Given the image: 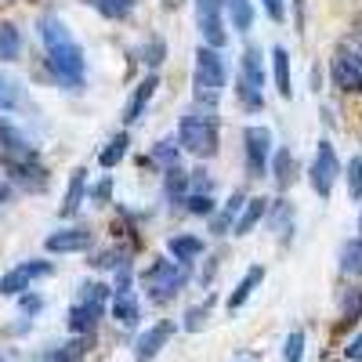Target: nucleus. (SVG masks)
I'll list each match as a JSON object with an SVG mask.
<instances>
[{"label": "nucleus", "mask_w": 362, "mask_h": 362, "mask_svg": "<svg viewBox=\"0 0 362 362\" xmlns=\"http://www.w3.org/2000/svg\"><path fill=\"white\" fill-rule=\"evenodd\" d=\"M37 29L47 47V66H51L54 80L66 83L69 90H80L87 80V58H83V47L76 44V37L69 33V25L58 15H40Z\"/></svg>", "instance_id": "f257e3e1"}, {"label": "nucleus", "mask_w": 362, "mask_h": 362, "mask_svg": "<svg viewBox=\"0 0 362 362\" xmlns=\"http://www.w3.org/2000/svg\"><path fill=\"white\" fill-rule=\"evenodd\" d=\"M189 279H192V264H181L174 257H156L148 268H141V276H138L145 297L153 300V305H170V300L189 286Z\"/></svg>", "instance_id": "f03ea898"}, {"label": "nucleus", "mask_w": 362, "mask_h": 362, "mask_svg": "<svg viewBox=\"0 0 362 362\" xmlns=\"http://www.w3.org/2000/svg\"><path fill=\"white\" fill-rule=\"evenodd\" d=\"M177 145H181V153H189L196 160H206V156H214L218 153V116L214 109H189V112H181L177 119Z\"/></svg>", "instance_id": "7ed1b4c3"}, {"label": "nucleus", "mask_w": 362, "mask_h": 362, "mask_svg": "<svg viewBox=\"0 0 362 362\" xmlns=\"http://www.w3.org/2000/svg\"><path fill=\"white\" fill-rule=\"evenodd\" d=\"M225 83H228V62H225V54L203 44L196 51V66H192V95H196V105L214 109L221 102V95H225Z\"/></svg>", "instance_id": "20e7f679"}, {"label": "nucleus", "mask_w": 362, "mask_h": 362, "mask_svg": "<svg viewBox=\"0 0 362 362\" xmlns=\"http://www.w3.org/2000/svg\"><path fill=\"white\" fill-rule=\"evenodd\" d=\"M109 300H112V286H105V283H83L80 286V297L73 300V308L66 315V322L76 337H87L95 329V322L102 319Z\"/></svg>", "instance_id": "39448f33"}, {"label": "nucleus", "mask_w": 362, "mask_h": 362, "mask_svg": "<svg viewBox=\"0 0 362 362\" xmlns=\"http://www.w3.org/2000/svg\"><path fill=\"white\" fill-rule=\"evenodd\" d=\"M235 98L243 109L257 112L264 105V58L261 47L250 44L243 54H239V76H235Z\"/></svg>", "instance_id": "423d86ee"}, {"label": "nucleus", "mask_w": 362, "mask_h": 362, "mask_svg": "<svg viewBox=\"0 0 362 362\" xmlns=\"http://www.w3.org/2000/svg\"><path fill=\"white\" fill-rule=\"evenodd\" d=\"M272 153H276V138H272L268 127H261V124L243 127V160H247V174H250L254 181L268 174Z\"/></svg>", "instance_id": "0eeeda50"}, {"label": "nucleus", "mask_w": 362, "mask_h": 362, "mask_svg": "<svg viewBox=\"0 0 362 362\" xmlns=\"http://www.w3.org/2000/svg\"><path fill=\"white\" fill-rule=\"evenodd\" d=\"M337 177H344L341 160H337V148H334V141H329V138H322L319 148H315V160L308 167V181H312L315 196L319 199H329V192H334V185H337Z\"/></svg>", "instance_id": "6e6552de"}, {"label": "nucleus", "mask_w": 362, "mask_h": 362, "mask_svg": "<svg viewBox=\"0 0 362 362\" xmlns=\"http://www.w3.org/2000/svg\"><path fill=\"white\" fill-rule=\"evenodd\" d=\"M54 272V264L51 261H44V257H33V261H18L11 272H4L0 276V297H22L29 286H33L37 279H47Z\"/></svg>", "instance_id": "1a4fd4ad"}, {"label": "nucleus", "mask_w": 362, "mask_h": 362, "mask_svg": "<svg viewBox=\"0 0 362 362\" xmlns=\"http://www.w3.org/2000/svg\"><path fill=\"white\" fill-rule=\"evenodd\" d=\"M329 80L344 95H362V54L351 47H337L329 58Z\"/></svg>", "instance_id": "9d476101"}, {"label": "nucleus", "mask_w": 362, "mask_h": 362, "mask_svg": "<svg viewBox=\"0 0 362 362\" xmlns=\"http://www.w3.org/2000/svg\"><path fill=\"white\" fill-rule=\"evenodd\" d=\"M196 25H199V37L206 47L221 51L228 44V29H225V8L221 0H196Z\"/></svg>", "instance_id": "9b49d317"}, {"label": "nucleus", "mask_w": 362, "mask_h": 362, "mask_svg": "<svg viewBox=\"0 0 362 362\" xmlns=\"http://www.w3.org/2000/svg\"><path fill=\"white\" fill-rule=\"evenodd\" d=\"M177 334V322L174 319H160V322H153L145 329V334L134 341V362H153L163 348H167V341Z\"/></svg>", "instance_id": "f8f14e48"}, {"label": "nucleus", "mask_w": 362, "mask_h": 362, "mask_svg": "<svg viewBox=\"0 0 362 362\" xmlns=\"http://www.w3.org/2000/svg\"><path fill=\"white\" fill-rule=\"evenodd\" d=\"M90 239H95V232L83 228V225H73V228H58L44 239V250L47 254H80L90 247Z\"/></svg>", "instance_id": "ddd939ff"}, {"label": "nucleus", "mask_w": 362, "mask_h": 362, "mask_svg": "<svg viewBox=\"0 0 362 362\" xmlns=\"http://www.w3.org/2000/svg\"><path fill=\"white\" fill-rule=\"evenodd\" d=\"M156 87H160V76L156 73H148L145 80H138V87L131 90V98L124 105V124H138V119L145 116L148 102H153V95H156Z\"/></svg>", "instance_id": "4468645a"}, {"label": "nucleus", "mask_w": 362, "mask_h": 362, "mask_svg": "<svg viewBox=\"0 0 362 362\" xmlns=\"http://www.w3.org/2000/svg\"><path fill=\"white\" fill-rule=\"evenodd\" d=\"M243 206H247V192H243V189H235V192L225 199V206L218 210L214 218H210V235H232L239 214H243Z\"/></svg>", "instance_id": "2eb2a0df"}, {"label": "nucleus", "mask_w": 362, "mask_h": 362, "mask_svg": "<svg viewBox=\"0 0 362 362\" xmlns=\"http://www.w3.org/2000/svg\"><path fill=\"white\" fill-rule=\"evenodd\" d=\"M264 218H268V232H276V239L286 247V243H290V235H293V225H297L293 203H290V199H272Z\"/></svg>", "instance_id": "dca6fc26"}, {"label": "nucleus", "mask_w": 362, "mask_h": 362, "mask_svg": "<svg viewBox=\"0 0 362 362\" xmlns=\"http://www.w3.org/2000/svg\"><path fill=\"white\" fill-rule=\"evenodd\" d=\"M261 283H264V264H250V268L243 272V279L235 283V290L228 293V300H225V308H228V315H235L239 308H243L247 300H250V293H254V290H257Z\"/></svg>", "instance_id": "f3484780"}, {"label": "nucleus", "mask_w": 362, "mask_h": 362, "mask_svg": "<svg viewBox=\"0 0 362 362\" xmlns=\"http://www.w3.org/2000/svg\"><path fill=\"white\" fill-rule=\"evenodd\" d=\"M203 250H206V243L199 235H192V232H177V235L167 239V254L174 261H181V264H196L203 257Z\"/></svg>", "instance_id": "a211bd4d"}, {"label": "nucleus", "mask_w": 362, "mask_h": 362, "mask_svg": "<svg viewBox=\"0 0 362 362\" xmlns=\"http://www.w3.org/2000/svg\"><path fill=\"white\" fill-rule=\"evenodd\" d=\"M87 167H76L69 174V185H66V196H62V206H58V214L62 218H73L76 210L83 206V196H87Z\"/></svg>", "instance_id": "6ab92c4d"}, {"label": "nucleus", "mask_w": 362, "mask_h": 362, "mask_svg": "<svg viewBox=\"0 0 362 362\" xmlns=\"http://www.w3.org/2000/svg\"><path fill=\"white\" fill-rule=\"evenodd\" d=\"M268 174H272V181H276V189L279 192H286L293 181H297V163H293V153L286 145H279L276 153H272V167H268Z\"/></svg>", "instance_id": "aec40b11"}, {"label": "nucleus", "mask_w": 362, "mask_h": 362, "mask_svg": "<svg viewBox=\"0 0 362 362\" xmlns=\"http://www.w3.org/2000/svg\"><path fill=\"white\" fill-rule=\"evenodd\" d=\"M87 351V337H73L66 344H47L44 351H37L29 362H80Z\"/></svg>", "instance_id": "412c9836"}, {"label": "nucleus", "mask_w": 362, "mask_h": 362, "mask_svg": "<svg viewBox=\"0 0 362 362\" xmlns=\"http://www.w3.org/2000/svg\"><path fill=\"white\" fill-rule=\"evenodd\" d=\"M109 308H112V319L124 326V329H134V326L141 322V305H138L134 290H127V293H112Z\"/></svg>", "instance_id": "4be33fe9"}, {"label": "nucleus", "mask_w": 362, "mask_h": 362, "mask_svg": "<svg viewBox=\"0 0 362 362\" xmlns=\"http://www.w3.org/2000/svg\"><path fill=\"white\" fill-rule=\"evenodd\" d=\"M272 80L283 98H293V80H290V51L286 47H272Z\"/></svg>", "instance_id": "5701e85b"}, {"label": "nucleus", "mask_w": 362, "mask_h": 362, "mask_svg": "<svg viewBox=\"0 0 362 362\" xmlns=\"http://www.w3.org/2000/svg\"><path fill=\"white\" fill-rule=\"evenodd\" d=\"M189 177H192V170H185V167H170V170L163 174V196H167L170 206L185 203V196H189Z\"/></svg>", "instance_id": "b1692460"}, {"label": "nucleus", "mask_w": 362, "mask_h": 362, "mask_svg": "<svg viewBox=\"0 0 362 362\" xmlns=\"http://www.w3.org/2000/svg\"><path fill=\"white\" fill-rule=\"evenodd\" d=\"M221 8H225L228 25L239 29V33H247L254 25V0H221Z\"/></svg>", "instance_id": "393cba45"}, {"label": "nucleus", "mask_w": 362, "mask_h": 362, "mask_svg": "<svg viewBox=\"0 0 362 362\" xmlns=\"http://www.w3.org/2000/svg\"><path fill=\"white\" fill-rule=\"evenodd\" d=\"M8 170H11V177H15V181H22L25 189H44V185H47V170H44L37 160L8 163Z\"/></svg>", "instance_id": "a878e982"}, {"label": "nucleus", "mask_w": 362, "mask_h": 362, "mask_svg": "<svg viewBox=\"0 0 362 362\" xmlns=\"http://www.w3.org/2000/svg\"><path fill=\"white\" fill-rule=\"evenodd\" d=\"M337 264H341L344 276L362 279V239H358V235L348 239V243H341V250H337Z\"/></svg>", "instance_id": "bb28decb"}, {"label": "nucleus", "mask_w": 362, "mask_h": 362, "mask_svg": "<svg viewBox=\"0 0 362 362\" xmlns=\"http://www.w3.org/2000/svg\"><path fill=\"white\" fill-rule=\"evenodd\" d=\"M148 163H156L163 170L181 167V145H177V138H160L153 148H148Z\"/></svg>", "instance_id": "cd10ccee"}, {"label": "nucleus", "mask_w": 362, "mask_h": 362, "mask_svg": "<svg viewBox=\"0 0 362 362\" xmlns=\"http://www.w3.org/2000/svg\"><path fill=\"white\" fill-rule=\"evenodd\" d=\"M268 203H272V199H264V196L247 199V206H243V214H239V221H235V232H232V235H250V232H254V225L268 214Z\"/></svg>", "instance_id": "c85d7f7f"}, {"label": "nucleus", "mask_w": 362, "mask_h": 362, "mask_svg": "<svg viewBox=\"0 0 362 362\" xmlns=\"http://www.w3.org/2000/svg\"><path fill=\"white\" fill-rule=\"evenodd\" d=\"M22 105H25L22 83H18L15 76H8V73H0V112H15V109H22Z\"/></svg>", "instance_id": "c756f323"}, {"label": "nucleus", "mask_w": 362, "mask_h": 362, "mask_svg": "<svg viewBox=\"0 0 362 362\" xmlns=\"http://www.w3.org/2000/svg\"><path fill=\"white\" fill-rule=\"evenodd\" d=\"M210 312H214V293H210L206 300H199V305L185 308V315H181V329H185V334H199V329L210 322Z\"/></svg>", "instance_id": "7c9ffc66"}, {"label": "nucleus", "mask_w": 362, "mask_h": 362, "mask_svg": "<svg viewBox=\"0 0 362 362\" xmlns=\"http://www.w3.org/2000/svg\"><path fill=\"white\" fill-rule=\"evenodd\" d=\"M127 148H131V138H127V131H119V134H112L109 141H105V148L98 153V163L105 167V170H112L119 160L127 156Z\"/></svg>", "instance_id": "2f4dec72"}, {"label": "nucleus", "mask_w": 362, "mask_h": 362, "mask_svg": "<svg viewBox=\"0 0 362 362\" xmlns=\"http://www.w3.org/2000/svg\"><path fill=\"white\" fill-rule=\"evenodd\" d=\"M18 54H22V33H18V25L0 22V62H15Z\"/></svg>", "instance_id": "473e14b6"}, {"label": "nucleus", "mask_w": 362, "mask_h": 362, "mask_svg": "<svg viewBox=\"0 0 362 362\" xmlns=\"http://www.w3.org/2000/svg\"><path fill=\"white\" fill-rule=\"evenodd\" d=\"M83 4H90L98 15H105V18H112V22L127 18V15L134 11V0H83Z\"/></svg>", "instance_id": "72a5a7b5"}, {"label": "nucleus", "mask_w": 362, "mask_h": 362, "mask_svg": "<svg viewBox=\"0 0 362 362\" xmlns=\"http://www.w3.org/2000/svg\"><path fill=\"white\" fill-rule=\"evenodd\" d=\"M344 185H348L351 203H358V199H362V153H355V156L348 160V167H344Z\"/></svg>", "instance_id": "f704fd0d"}, {"label": "nucleus", "mask_w": 362, "mask_h": 362, "mask_svg": "<svg viewBox=\"0 0 362 362\" xmlns=\"http://www.w3.org/2000/svg\"><path fill=\"white\" fill-rule=\"evenodd\" d=\"M362 319V290H341V322Z\"/></svg>", "instance_id": "c9c22d12"}, {"label": "nucleus", "mask_w": 362, "mask_h": 362, "mask_svg": "<svg viewBox=\"0 0 362 362\" xmlns=\"http://www.w3.org/2000/svg\"><path fill=\"white\" fill-rule=\"evenodd\" d=\"M185 210H189V214H196V218H214V214H218V203H214V196L189 192V196H185Z\"/></svg>", "instance_id": "e433bc0d"}, {"label": "nucleus", "mask_w": 362, "mask_h": 362, "mask_svg": "<svg viewBox=\"0 0 362 362\" xmlns=\"http://www.w3.org/2000/svg\"><path fill=\"white\" fill-rule=\"evenodd\" d=\"M163 58H167V40H163V37H148V40H145V47H141V62L156 69V66L163 62Z\"/></svg>", "instance_id": "4c0bfd02"}, {"label": "nucleus", "mask_w": 362, "mask_h": 362, "mask_svg": "<svg viewBox=\"0 0 362 362\" xmlns=\"http://www.w3.org/2000/svg\"><path fill=\"white\" fill-rule=\"evenodd\" d=\"M131 254L124 247H109V250H98L95 257H90V268H119Z\"/></svg>", "instance_id": "58836bf2"}, {"label": "nucleus", "mask_w": 362, "mask_h": 362, "mask_svg": "<svg viewBox=\"0 0 362 362\" xmlns=\"http://www.w3.org/2000/svg\"><path fill=\"white\" fill-rule=\"evenodd\" d=\"M283 358L286 362H300V358H305V329H290V334H286Z\"/></svg>", "instance_id": "ea45409f"}, {"label": "nucleus", "mask_w": 362, "mask_h": 362, "mask_svg": "<svg viewBox=\"0 0 362 362\" xmlns=\"http://www.w3.org/2000/svg\"><path fill=\"white\" fill-rule=\"evenodd\" d=\"M189 192H199V196H214V177H210L203 167H196V170H192V177H189Z\"/></svg>", "instance_id": "a19ab883"}, {"label": "nucleus", "mask_w": 362, "mask_h": 362, "mask_svg": "<svg viewBox=\"0 0 362 362\" xmlns=\"http://www.w3.org/2000/svg\"><path fill=\"white\" fill-rule=\"evenodd\" d=\"M87 196H90V203H95V206H105V203H112V177H109V174H105V177H98V185L90 189Z\"/></svg>", "instance_id": "79ce46f5"}, {"label": "nucleus", "mask_w": 362, "mask_h": 362, "mask_svg": "<svg viewBox=\"0 0 362 362\" xmlns=\"http://www.w3.org/2000/svg\"><path fill=\"white\" fill-rule=\"evenodd\" d=\"M18 308H22V315H37V312L44 308V300H40L37 293H22V297H18Z\"/></svg>", "instance_id": "37998d69"}, {"label": "nucleus", "mask_w": 362, "mask_h": 362, "mask_svg": "<svg viewBox=\"0 0 362 362\" xmlns=\"http://www.w3.org/2000/svg\"><path fill=\"white\" fill-rule=\"evenodd\" d=\"M261 4H264V11H268L272 22H283L286 18V4H283V0H261Z\"/></svg>", "instance_id": "c03bdc74"}, {"label": "nucleus", "mask_w": 362, "mask_h": 362, "mask_svg": "<svg viewBox=\"0 0 362 362\" xmlns=\"http://www.w3.org/2000/svg\"><path fill=\"white\" fill-rule=\"evenodd\" d=\"M344 358H351V362H362V334L348 341V348H344Z\"/></svg>", "instance_id": "a18cd8bd"}, {"label": "nucleus", "mask_w": 362, "mask_h": 362, "mask_svg": "<svg viewBox=\"0 0 362 362\" xmlns=\"http://www.w3.org/2000/svg\"><path fill=\"white\" fill-rule=\"evenodd\" d=\"M8 199H11V181L0 174V203H8Z\"/></svg>", "instance_id": "49530a36"}, {"label": "nucleus", "mask_w": 362, "mask_h": 362, "mask_svg": "<svg viewBox=\"0 0 362 362\" xmlns=\"http://www.w3.org/2000/svg\"><path fill=\"white\" fill-rule=\"evenodd\" d=\"M358 239H362V214H358Z\"/></svg>", "instance_id": "de8ad7c7"}, {"label": "nucleus", "mask_w": 362, "mask_h": 362, "mask_svg": "<svg viewBox=\"0 0 362 362\" xmlns=\"http://www.w3.org/2000/svg\"><path fill=\"white\" fill-rule=\"evenodd\" d=\"M235 362H254V358H235Z\"/></svg>", "instance_id": "09e8293b"}, {"label": "nucleus", "mask_w": 362, "mask_h": 362, "mask_svg": "<svg viewBox=\"0 0 362 362\" xmlns=\"http://www.w3.org/2000/svg\"><path fill=\"white\" fill-rule=\"evenodd\" d=\"M0 362H8V358H0Z\"/></svg>", "instance_id": "8fccbe9b"}]
</instances>
